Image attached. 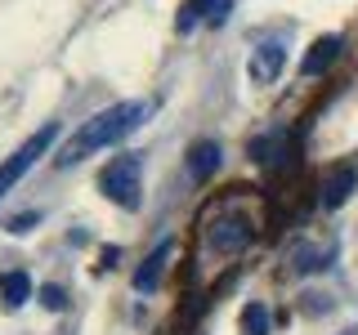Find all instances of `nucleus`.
I'll use <instances>...</instances> for the list:
<instances>
[{"instance_id": "nucleus-1", "label": "nucleus", "mask_w": 358, "mask_h": 335, "mask_svg": "<svg viewBox=\"0 0 358 335\" xmlns=\"http://www.w3.org/2000/svg\"><path fill=\"white\" fill-rule=\"evenodd\" d=\"M143 112H148V103H139V98H130V103H112L108 112H99L94 121H85V126L63 143V152L54 156V161L67 170V165L85 161L90 152H103V148H112V143H121L143 121Z\"/></svg>"}, {"instance_id": "nucleus-2", "label": "nucleus", "mask_w": 358, "mask_h": 335, "mask_svg": "<svg viewBox=\"0 0 358 335\" xmlns=\"http://www.w3.org/2000/svg\"><path fill=\"white\" fill-rule=\"evenodd\" d=\"M99 193L121 210H139L143 206V174H139V156H117L99 170Z\"/></svg>"}, {"instance_id": "nucleus-3", "label": "nucleus", "mask_w": 358, "mask_h": 335, "mask_svg": "<svg viewBox=\"0 0 358 335\" xmlns=\"http://www.w3.org/2000/svg\"><path fill=\"white\" fill-rule=\"evenodd\" d=\"M54 139H59V121H45L36 134H27V139H22V148H14V152L5 156V161H0V201H5L9 188H14L18 179L27 174L31 165H36L41 156L54 148Z\"/></svg>"}, {"instance_id": "nucleus-4", "label": "nucleus", "mask_w": 358, "mask_h": 335, "mask_svg": "<svg viewBox=\"0 0 358 335\" xmlns=\"http://www.w3.org/2000/svg\"><path fill=\"white\" fill-rule=\"evenodd\" d=\"M251 237H255V228L246 219H238V215H229V219H215L206 228V246L215 255H238L242 246H251Z\"/></svg>"}, {"instance_id": "nucleus-5", "label": "nucleus", "mask_w": 358, "mask_h": 335, "mask_svg": "<svg viewBox=\"0 0 358 335\" xmlns=\"http://www.w3.org/2000/svg\"><path fill=\"white\" fill-rule=\"evenodd\" d=\"M282 67H287V50L278 40H264V45H255V50H251L246 76H251L255 85H273L278 76H282Z\"/></svg>"}, {"instance_id": "nucleus-6", "label": "nucleus", "mask_w": 358, "mask_h": 335, "mask_svg": "<svg viewBox=\"0 0 358 335\" xmlns=\"http://www.w3.org/2000/svg\"><path fill=\"white\" fill-rule=\"evenodd\" d=\"M171 251H175V241H171V237L157 241V246H152V255H148V260H143L139 268H134L130 282H134V290H139V295H152V290H157V282H162V273H166V264H171Z\"/></svg>"}, {"instance_id": "nucleus-7", "label": "nucleus", "mask_w": 358, "mask_h": 335, "mask_svg": "<svg viewBox=\"0 0 358 335\" xmlns=\"http://www.w3.org/2000/svg\"><path fill=\"white\" fill-rule=\"evenodd\" d=\"M354 188H358V170H354V165H331L327 179H322V206H327V210L345 206V201L354 197Z\"/></svg>"}, {"instance_id": "nucleus-8", "label": "nucleus", "mask_w": 358, "mask_h": 335, "mask_svg": "<svg viewBox=\"0 0 358 335\" xmlns=\"http://www.w3.org/2000/svg\"><path fill=\"white\" fill-rule=\"evenodd\" d=\"M341 54H345V40L341 36H318V40L309 45V54L300 59V76H322L336 59H341Z\"/></svg>"}, {"instance_id": "nucleus-9", "label": "nucleus", "mask_w": 358, "mask_h": 335, "mask_svg": "<svg viewBox=\"0 0 358 335\" xmlns=\"http://www.w3.org/2000/svg\"><path fill=\"white\" fill-rule=\"evenodd\" d=\"M27 299H31V277L22 273V268L0 273V304H5V308H22Z\"/></svg>"}, {"instance_id": "nucleus-10", "label": "nucleus", "mask_w": 358, "mask_h": 335, "mask_svg": "<svg viewBox=\"0 0 358 335\" xmlns=\"http://www.w3.org/2000/svg\"><path fill=\"white\" fill-rule=\"evenodd\" d=\"M188 170H193V179H210L220 170V143L215 139H201L188 148Z\"/></svg>"}, {"instance_id": "nucleus-11", "label": "nucleus", "mask_w": 358, "mask_h": 335, "mask_svg": "<svg viewBox=\"0 0 358 335\" xmlns=\"http://www.w3.org/2000/svg\"><path fill=\"white\" fill-rule=\"evenodd\" d=\"M282 152H287V130L251 139V156H255V161H264V165H282Z\"/></svg>"}, {"instance_id": "nucleus-12", "label": "nucleus", "mask_w": 358, "mask_h": 335, "mask_svg": "<svg viewBox=\"0 0 358 335\" xmlns=\"http://www.w3.org/2000/svg\"><path fill=\"white\" fill-rule=\"evenodd\" d=\"M242 335H268V308L264 304H246L242 308Z\"/></svg>"}, {"instance_id": "nucleus-13", "label": "nucleus", "mask_w": 358, "mask_h": 335, "mask_svg": "<svg viewBox=\"0 0 358 335\" xmlns=\"http://www.w3.org/2000/svg\"><path fill=\"white\" fill-rule=\"evenodd\" d=\"M197 9H201V18H206L210 27H220V22L233 14V0H197Z\"/></svg>"}, {"instance_id": "nucleus-14", "label": "nucleus", "mask_w": 358, "mask_h": 335, "mask_svg": "<svg viewBox=\"0 0 358 335\" xmlns=\"http://www.w3.org/2000/svg\"><path fill=\"white\" fill-rule=\"evenodd\" d=\"M41 304L50 308V313L67 308V290H63V286H41Z\"/></svg>"}, {"instance_id": "nucleus-15", "label": "nucleus", "mask_w": 358, "mask_h": 335, "mask_svg": "<svg viewBox=\"0 0 358 335\" xmlns=\"http://www.w3.org/2000/svg\"><path fill=\"white\" fill-rule=\"evenodd\" d=\"M41 215H36V210H31V215H14V219H9V232H31V223H36Z\"/></svg>"}]
</instances>
